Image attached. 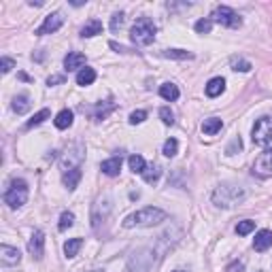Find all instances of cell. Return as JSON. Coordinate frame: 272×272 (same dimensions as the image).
I'll use <instances>...</instances> for the list:
<instances>
[{"label": "cell", "instance_id": "cell-38", "mask_svg": "<svg viewBox=\"0 0 272 272\" xmlns=\"http://www.w3.org/2000/svg\"><path fill=\"white\" fill-rule=\"evenodd\" d=\"M15 66V60L13 58H6V55H4V58L2 60H0V68H2V73L6 75V73H11V68Z\"/></svg>", "mask_w": 272, "mask_h": 272}, {"label": "cell", "instance_id": "cell-3", "mask_svg": "<svg viewBox=\"0 0 272 272\" xmlns=\"http://www.w3.org/2000/svg\"><path fill=\"white\" fill-rule=\"evenodd\" d=\"M155 23L151 21L149 17H138L136 19V23L132 26L130 30V38H132V43L134 45H138V47H147L155 41Z\"/></svg>", "mask_w": 272, "mask_h": 272}, {"label": "cell", "instance_id": "cell-31", "mask_svg": "<svg viewBox=\"0 0 272 272\" xmlns=\"http://www.w3.org/2000/svg\"><path fill=\"white\" fill-rule=\"evenodd\" d=\"M177 151H179V140H177V138H168V140L164 142L162 153H164L166 157H174V155H177Z\"/></svg>", "mask_w": 272, "mask_h": 272}, {"label": "cell", "instance_id": "cell-27", "mask_svg": "<svg viewBox=\"0 0 272 272\" xmlns=\"http://www.w3.org/2000/svg\"><path fill=\"white\" fill-rule=\"evenodd\" d=\"M128 164H130V170L136 174H142L145 172V168H147V162H145V157L142 155H130V159H128Z\"/></svg>", "mask_w": 272, "mask_h": 272}, {"label": "cell", "instance_id": "cell-28", "mask_svg": "<svg viewBox=\"0 0 272 272\" xmlns=\"http://www.w3.org/2000/svg\"><path fill=\"white\" fill-rule=\"evenodd\" d=\"M164 58H170V60H191L194 53L191 51H185V49H166L162 51Z\"/></svg>", "mask_w": 272, "mask_h": 272}, {"label": "cell", "instance_id": "cell-30", "mask_svg": "<svg viewBox=\"0 0 272 272\" xmlns=\"http://www.w3.org/2000/svg\"><path fill=\"white\" fill-rule=\"evenodd\" d=\"M73 223H75V215L70 213V211H64L60 215V223H58V230L60 232H66L68 228H73Z\"/></svg>", "mask_w": 272, "mask_h": 272}, {"label": "cell", "instance_id": "cell-15", "mask_svg": "<svg viewBox=\"0 0 272 272\" xmlns=\"http://www.w3.org/2000/svg\"><path fill=\"white\" fill-rule=\"evenodd\" d=\"M100 170L107 174V177H117L119 170H122V157L115 155V157H109L100 164Z\"/></svg>", "mask_w": 272, "mask_h": 272}, {"label": "cell", "instance_id": "cell-40", "mask_svg": "<svg viewBox=\"0 0 272 272\" xmlns=\"http://www.w3.org/2000/svg\"><path fill=\"white\" fill-rule=\"evenodd\" d=\"M245 266H243V262H232L230 266L226 268V272H243Z\"/></svg>", "mask_w": 272, "mask_h": 272}, {"label": "cell", "instance_id": "cell-32", "mask_svg": "<svg viewBox=\"0 0 272 272\" xmlns=\"http://www.w3.org/2000/svg\"><path fill=\"white\" fill-rule=\"evenodd\" d=\"M49 109H43V111H38V113L34 115V117H32L30 119V122L26 124V128H28V130H30V128H34V126H41L43 122H45V119H49Z\"/></svg>", "mask_w": 272, "mask_h": 272}, {"label": "cell", "instance_id": "cell-2", "mask_svg": "<svg viewBox=\"0 0 272 272\" xmlns=\"http://www.w3.org/2000/svg\"><path fill=\"white\" fill-rule=\"evenodd\" d=\"M247 191L241 185H232V183H223L213 191V204L219 209H232L238 202H243Z\"/></svg>", "mask_w": 272, "mask_h": 272}, {"label": "cell", "instance_id": "cell-19", "mask_svg": "<svg viewBox=\"0 0 272 272\" xmlns=\"http://www.w3.org/2000/svg\"><path fill=\"white\" fill-rule=\"evenodd\" d=\"M62 181H64V185L73 191V189L79 185V181H81V168H75V170L64 172V174H62Z\"/></svg>", "mask_w": 272, "mask_h": 272}, {"label": "cell", "instance_id": "cell-17", "mask_svg": "<svg viewBox=\"0 0 272 272\" xmlns=\"http://www.w3.org/2000/svg\"><path fill=\"white\" fill-rule=\"evenodd\" d=\"M73 122H75V113H73V111H68V109L60 111V113L55 115V119H53V124H55L58 130H66V128L73 126Z\"/></svg>", "mask_w": 272, "mask_h": 272}, {"label": "cell", "instance_id": "cell-22", "mask_svg": "<svg viewBox=\"0 0 272 272\" xmlns=\"http://www.w3.org/2000/svg\"><path fill=\"white\" fill-rule=\"evenodd\" d=\"M13 111H15V113H17V115H23V113H28V111H30V98H28V96L26 94H19V96H15V98H13Z\"/></svg>", "mask_w": 272, "mask_h": 272}, {"label": "cell", "instance_id": "cell-8", "mask_svg": "<svg viewBox=\"0 0 272 272\" xmlns=\"http://www.w3.org/2000/svg\"><path fill=\"white\" fill-rule=\"evenodd\" d=\"M83 157H85V147L83 145L70 147L62 157V170L68 172V170H75V168H81Z\"/></svg>", "mask_w": 272, "mask_h": 272}, {"label": "cell", "instance_id": "cell-34", "mask_svg": "<svg viewBox=\"0 0 272 272\" xmlns=\"http://www.w3.org/2000/svg\"><path fill=\"white\" fill-rule=\"evenodd\" d=\"M194 28H196L198 34H209L211 28H213V19H209V17H206V19H198Z\"/></svg>", "mask_w": 272, "mask_h": 272}, {"label": "cell", "instance_id": "cell-33", "mask_svg": "<svg viewBox=\"0 0 272 272\" xmlns=\"http://www.w3.org/2000/svg\"><path fill=\"white\" fill-rule=\"evenodd\" d=\"M253 230H255V221L245 219V221H238V226H236V234H238V236H247V234H251Z\"/></svg>", "mask_w": 272, "mask_h": 272}, {"label": "cell", "instance_id": "cell-10", "mask_svg": "<svg viewBox=\"0 0 272 272\" xmlns=\"http://www.w3.org/2000/svg\"><path fill=\"white\" fill-rule=\"evenodd\" d=\"M28 251H30V255L34 260H41L43 258V253H45V234H43L41 230L32 232V236H30V241H28Z\"/></svg>", "mask_w": 272, "mask_h": 272}, {"label": "cell", "instance_id": "cell-16", "mask_svg": "<svg viewBox=\"0 0 272 272\" xmlns=\"http://www.w3.org/2000/svg\"><path fill=\"white\" fill-rule=\"evenodd\" d=\"M223 90H226V81H223L221 77L211 79V81L206 83V87H204V92H206V96H209V98H217V96L223 94Z\"/></svg>", "mask_w": 272, "mask_h": 272}, {"label": "cell", "instance_id": "cell-42", "mask_svg": "<svg viewBox=\"0 0 272 272\" xmlns=\"http://www.w3.org/2000/svg\"><path fill=\"white\" fill-rule=\"evenodd\" d=\"M111 49H115V51H119V53H128V49L124 45H117L115 41H111Z\"/></svg>", "mask_w": 272, "mask_h": 272}, {"label": "cell", "instance_id": "cell-39", "mask_svg": "<svg viewBox=\"0 0 272 272\" xmlns=\"http://www.w3.org/2000/svg\"><path fill=\"white\" fill-rule=\"evenodd\" d=\"M234 149H238V151L243 149V142H241V138H234V140H232V145L228 147L226 153H228V155H234Z\"/></svg>", "mask_w": 272, "mask_h": 272}, {"label": "cell", "instance_id": "cell-37", "mask_svg": "<svg viewBox=\"0 0 272 272\" xmlns=\"http://www.w3.org/2000/svg\"><path fill=\"white\" fill-rule=\"evenodd\" d=\"M122 23H124V13L119 11V13H115L113 17H111V30L117 32L119 28H122Z\"/></svg>", "mask_w": 272, "mask_h": 272}, {"label": "cell", "instance_id": "cell-12", "mask_svg": "<svg viewBox=\"0 0 272 272\" xmlns=\"http://www.w3.org/2000/svg\"><path fill=\"white\" fill-rule=\"evenodd\" d=\"M0 262H2V266H17L21 262V253L15 247L2 245L0 247Z\"/></svg>", "mask_w": 272, "mask_h": 272}, {"label": "cell", "instance_id": "cell-4", "mask_svg": "<svg viewBox=\"0 0 272 272\" xmlns=\"http://www.w3.org/2000/svg\"><path fill=\"white\" fill-rule=\"evenodd\" d=\"M4 202L11 206V209H19L28 202V183L23 179H13L9 189L4 191Z\"/></svg>", "mask_w": 272, "mask_h": 272}, {"label": "cell", "instance_id": "cell-41", "mask_svg": "<svg viewBox=\"0 0 272 272\" xmlns=\"http://www.w3.org/2000/svg\"><path fill=\"white\" fill-rule=\"evenodd\" d=\"M64 77L62 75H51L49 79H47V85H55V83H62Z\"/></svg>", "mask_w": 272, "mask_h": 272}, {"label": "cell", "instance_id": "cell-6", "mask_svg": "<svg viewBox=\"0 0 272 272\" xmlns=\"http://www.w3.org/2000/svg\"><path fill=\"white\" fill-rule=\"evenodd\" d=\"M153 258H155L153 249L136 251L128 262V268H130V272H149V268L153 266Z\"/></svg>", "mask_w": 272, "mask_h": 272}, {"label": "cell", "instance_id": "cell-18", "mask_svg": "<svg viewBox=\"0 0 272 272\" xmlns=\"http://www.w3.org/2000/svg\"><path fill=\"white\" fill-rule=\"evenodd\" d=\"M221 128H223V122L219 117H209V119H204V124H202V132L206 136H215L217 132H221Z\"/></svg>", "mask_w": 272, "mask_h": 272}, {"label": "cell", "instance_id": "cell-13", "mask_svg": "<svg viewBox=\"0 0 272 272\" xmlns=\"http://www.w3.org/2000/svg\"><path fill=\"white\" fill-rule=\"evenodd\" d=\"M270 247H272V232H270V230H260L258 234H255L253 249L260 251V253H264V251H268Z\"/></svg>", "mask_w": 272, "mask_h": 272}, {"label": "cell", "instance_id": "cell-20", "mask_svg": "<svg viewBox=\"0 0 272 272\" xmlns=\"http://www.w3.org/2000/svg\"><path fill=\"white\" fill-rule=\"evenodd\" d=\"M94 81H96V70H94V68L85 66V68H81V70L77 73V85L85 87V85H92Z\"/></svg>", "mask_w": 272, "mask_h": 272}, {"label": "cell", "instance_id": "cell-44", "mask_svg": "<svg viewBox=\"0 0 272 272\" xmlns=\"http://www.w3.org/2000/svg\"><path fill=\"white\" fill-rule=\"evenodd\" d=\"M177 272H183V270H177Z\"/></svg>", "mask_w": 272, "mask_h": 272}, {"label": "cell", "instance_id": "cell-24", "mask_svg": "<svg viewBox=\"0 0 272 272\" xmlns=\"http://www.w3.org/2000/svg\"><path fill=\"white\" fill-rule=\"evenodd\" d=\"M115 111V102H100L98 107H96V115H94V119L96 122H102V119H107V115L109 113H113Z\"/></svg>", "mask_w": 272, "mask_h": 272}, {"label": "cell", "instance_id": "cell-7", "mask_svg": "<svg viewBox=\"0 0 272 272\" xmlns=\"http://www.w3.org/2000/svg\"><path fill=\"white\" fill-rule=\"evenodd\" d=\"M211 17H213V21H217L226 28H241V23H243V19L238 17V13L234 9H230V6H226V4L217 6Z\"/></svg>", "mask_w": 272, "mask_h": 272}, {"label": "cell", "instance_id": "cell-43", "mask_svg": "<svg viewBox=\"0 0 272 272\" xmlns=\"http://www.w3.org/2000/svg\"><path fill=\"white\" fill-rule=\"evenodd\" d=\"M90 272H105V270H90Z\"/></svg>", "mask_w": 272, "mask_h": 272}, {"label": "cell", "instance_id": "cell-5", "mask_svg": "<svg viewBox=\"0 0 272 272\" xmlns=\"http://www.w3.org/2000/svg\"><path fill=\"white\" fill-rule=\"evenodd\" d=\"M251 138H253V145H258V147L270 145L272 142V115H262L255 122L253 130H251Z\"/></svg>", "mask_w": 272, "mask_h": 272}, {"label": "cell", "instance_id": "cell-29", "mask_svg": "<svg viewBox=\"0 0 272 272\" xmlns=\"http://www.w3.org/2000/svg\"><path fill=\"white\" fill-rule=\"evenodd\" d=\"M162 177V170H159V166L151 164L145 168V172H142V179H145L147 183H157V179Z\"/></svg>", "mask_w": 272, "mask_h": 272}, {"label": "cell", "instance_id": "cell-25", "mask_svg": "<svg viewBox=\"0 0 272 272\" xmlns=\"http://www.w3.org/2000/svg\"><path fill=\"white\" fill-rule=\"evenodd\" d=\"M230 66H232V70H241V73H249L251 70V62H247L245 58H241V55H232L230 58Z\"/></svg>", "mask_w": 272, "mask_h": 272}, {"label": "cell", "instance_id": "cell-21", "mask_svg": "<svg viewBox=\"0 0 272 272\" xmlns=\"http://www.w3.org/2000/svg\"><path fill=\"white\" fill-rule=\"evenodd\" d=\"M102 32V21L100 19H90L85 23V26L81 28V36L83 38H92V36H96V34H100Z\"/></svg>", "mask_w": 272, "mask_h": 272}, {"label": "cell", "instance_id": "cell-9", "mask_svg": "<svg viewBox=\"0 0 272 272\" xmlns=\"http://www.w3.org/2000/svg\"><path fill=\"white\" fill-rule=\"evenodd\" d=\"M253 174H258V177H270L272 174V149H266L258 159H255Z\"/></svg>", "mask_w": 272, "mask_h": 272}, {"label": "cell", "instance_id": "cell-23", "mask_svg": "<svg viewBox=\"0 0 272 272\" xmlns=\"http://www.w3.org/2000/svg\"><path fill=\"white\" fill-rule=\"evenodd\" d=\"M159 96L168 102H174L179 98V87L174 83H164V85H159Z\"/></svg>", "mask_w": 272, "mask_h": 272}, {"label": "cell", "instance_id": "cell-35", "mask_svg": "<svg viewBox=\"0 0 272 272\" xmlns=\"http://www.w3.org/2000/svg\"><path fill=\"white\" fill-rule=\"evenodd\" d=\"M159 117H162V122H164L166 126H172V124H174V115H172V111L168 109V107L159 109Z\"/></svg>", "mask_w": 272, "mask_h": 272}, {"label": "cell", "instance_id": "cell-26", "mask_svg": "<svg viewBox=\"0 0 272 272\" xmlns=\"http://www.w3.org/2000/svg\"><path fill=\"white\" fill-rule=\"evenodd\" d=\"M81 247H83V238H70L64 245V253H66V258H75Z\"/></svg>", "mask_w": 272, "mask_h": 272}, {"label": "cell", "instance_id": "cell-1", "mask_svg": "<svg viewBox=\"0 0 272 272\" xmlns=\"http://www.w3.org/2000/svg\"><path fill=\"white\" fill-rule=\"evenodd\" d=\"M166 217H168L166 211L155 209V206H145V209L128 215L122 226L128 228V230H132V228H153V226H157V223L166 221Z\"/></svg>", "mask_w": 272, "mask_h": 272}, {"label": "cell", "instance_id": "cell-11", "mask_svg": "<svg viewBox=\"0 0 272 272\" xmlns=\"http://www.w3.org/2000/svg\"><path fill=\"white\" fill-rule=\"evenodd\" d=\"M62 23H64L62 13H51V15H47V17H45L43 26L36 30V34H38V36H43V34H51V32H55V30H60V28H62Z\"/></svg>", "mask_w": 272, "mask_h": 272}, {"label": "cell", "instance_id": "cell-36", "mask_svg": "<svg viewBox=\"0 0 272 272\" xmlns=\"http://www.w3.org/2000/svg\"><path fill=\"white\" fill-rule=\"evenodd\" d=\"M147 119V111H134V113L130 115V119H128V122H130L132 126H136V124H142Z\"/></svg>", "mask_w": 272, "mask_h": 272}, {"label": "cell", "instance_id": "cell-14", "mask_svg": "<svg viewBox=\"0 0 272 272\" xmlns=\"http://www.w3.org/2000/svg\"><path fill=\"white\" fill-rule=\"evenodd\" d=\"M85 66V55L79 53V51H70L66 58H64V68L68 70V73H73V70H81Z\"/></svg>", "mask_w": 272, "mask_h": 272}]
</instances>
